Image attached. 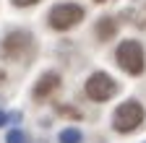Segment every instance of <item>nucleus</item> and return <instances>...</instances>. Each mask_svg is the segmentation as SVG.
Listing matches in <instances>:
<instances>
[{"mask_svg":"<svg viewBox=\"0 0 146 143\" xmlns=\"http://www.w3.org/2000/svg\"><path fill=\"white\" fill-rule=\"evenodd\" d=\"M115 60L117 65L131 76H141L143 68H146V55H143V47L141 42L136 39H125L117 44V52H115Z\"/></svg>","mask_w":146,"mask_h":143,"instance_id":"1","label":"nucleus"},{"mask_svg":"<svg viewBox=\"0 0 146 143\" xmlns=\"http://www.w3.org/2000/svg\"><path fill=\"white\" fill-rule=\"evenodd\" d=\"M143 117H146L143 104L136 101V99H128V101H123L117 109H115V115H112V128H115V133H133L138 125L143 122Z\"/></svg>","mask_w":146,"mask_h":143,"instance_id":"2","label":"nucleus"},{"mask_svg":"<svg viewBox=\"0 0 146 143\" xmlns=\"http://www.w3.org/2000/svg\"><path fill=\"white\" fill-rule=\"evenodd\" d=\"M84 16H86V11L78 3H58V5H52L47 21L55 31H68L73 26H78L84 21Z\"/></svg>","mask_w":146,"mask_h":143,"instance_id":"3","label":"nucleus"},{"mask_svg":"<svg viewBox=\"0 0 146 143\" xmlns=\"http://www.w3.org/2000/svg\"><path fill=\"white\" fill-rule=\"evenodd\" d=\"M84 91H86V96L91 101H107V99H112L117 94V83H115V78L110 73H102L99 70V73H91L86 78Z\"/></svg>","mask_w":146,"mask_h":143,"instance_id":"4","label":"nucleus"},{"mask_svg":"<svg viewBox=\"0 0 146 143\" xmlns=\"http://www.w3.org/2000/svg\"><path fill=\"white\" fill-rule=\"evenodd\" d=\"M29 49H31V34L29 31H11L3 39V47H0L3 57H8V60H21Z\"/></svg>","mask_w":146,"mask_h":143,"instance_id":"5","label":"nucleus"},{"mask_svg":"<svg viewBox=\"0 0 146 143\" xmlns=\"http://www.w3.org/2000/svg\"><path fill=\"white\" fill-rule=\"evenodd\" d=\"M60 88V76L55 73V70H50V73H42L39 76V81L34 83V99H47L52 91H58Z\"/></svg>","mask_w":146,"mask_h":143,"instance_id":"6","label":"nucleus"},{"mask_svg":"<svg viewBox=\"0 0 146 143\" xmlns=\"http://www.w3.org/2000/svg\"><path fill=\"white\" fill-rule=\"evenodd\" d=\"M115 34H117V21H115V18H99V21H97V37H99L102 42L115 39Z\"/></svg>","mask_w":146,"mask_h":143,"instance_id":"7","label":"nucleus"},{"mask_svg":"<svg viewBox=\"0 0 146 143\" xmlns=\"http://www.w3.org/2000/svg\"><path fill=\"white\" fill-rule=\"evenodd\" d=\"M81 130L78 128H68V130H63L60 133V143H81Z\"/></svg>","mask_w":146,"mask_h":143,"instance_id":"8","label":"nucleus"},{"mask_svg":"<svg viewBox=\"0 0 146 143\" xmlns=\"http://www.w3.org/2000/svg\"><path fill=\"white\" fill-rule=\"evenodd\" d=\"M55 112H58V115H63V117L81 120V112H78V109H73V107H65V104H58V107H55Z\"/></svg>","mask_w":146,"mask_h":143,"instance_id":"9","label":"nucleus"},{"mask_svg":"<svg viewBox=\"0 0 146 143\" xmlns=\"http://www.w3.org/2000/svg\"><path fill=\"white\" fill-rule=\"evenodd\" d=\"M5 143H26V135L21 130H11L8 138H5Z\"/></svg>","mask_w":146,"mask_h":143,"instance_id":"10","label":"nucleus"},{"mask_svg":"<svg viewBox=\"0 0 146 143\" xmlns=\"http://www.w3.org/2000/svg\"><path fill=\"white\" fill-rule=\"evenodd\" d=\"M11 3H13L16 8H29V5H36L39 0H11Z\"/></svg>","mask_w":146,"mask_h":143,"instance_id":"11","label":"nucleus"},{"mask_svg":"<svg viewBox=\"0 0 146 143\" xmlns=\"http://www.w3.org/2000/svg\"><path fill=\"white\" fill-rule=\"evenodd\" d=\"M8 122V117H5V112H0V128H3V125Z\"/></svg>","mask_w":146,"mask_h":143,"instance_id":"12","label":"nucleus"},{"mask_svg":"<svg viewBox=\"0 0 146 143\" xmlns=\"http://www.w3.org/2000/svg\"><path fill=\"white\" fill-rule=\"evenodd\" d=\"M5 81V73H3V70H0V83H3Z\"/></svg>","mask_w":146,"mask_h":143,"instance_id":"13","label":"nucleus"},{"mask_svg":"<svg viewBox=\"0 0 146 143\" xmlns=\"http://www.w3.org/2000/svg\"><path fill=\"white\" fill-rule=\"evenodd\" d=\"M97 3H104V0H97Z\"/></svg>","mask_w":146,"mask_h":143,"instance_id":"14","label":"nucleus"}]
</instances>
